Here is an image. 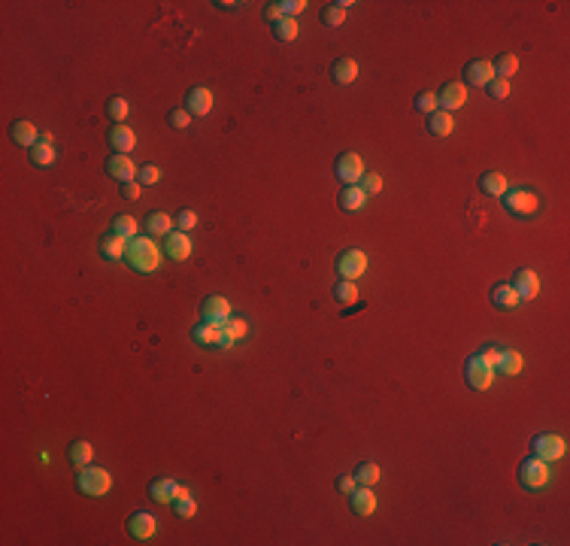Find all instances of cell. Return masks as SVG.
Returning <instances> with one entry per match:
<instances>
[{
    "label": "cell",
    "mask_w": 570,
    "mask_h": 546,
    "mask_svg": "<svg viewBox=\"0 0 570 546\" xmlns=\"http://www.w3.org/2000/svg\"><path fill=\"white\" fill-rule=\"evenodd\" d=\"M100 255H104L106 262H122V258L128 255V240L110 231L104 240H100Z\"/></svg>",
    "instance_id": "cell-22"
},
{
    "label": "cell",
    "mask_w": 570,
    "mask_h": 546,
    "mask_svg": "<svg viewBox=\"0 0 570 546\" xmlns=\"http://www.w3.org/2000/svg\"><path fill=\"white\" fill-rule=\"evenodd\" d=\"M140 191H142V186H140L137 179H133V182H124V186H122V195L128 198V200H137V198H140Z\"/></svg>",
    "instance_id": "cell-48"
},
{
    "label": "cell",
    "mask_w": 570,
    "mask_h": 546,
    "mask_svg": "<svg viewBox=\"0 0 570 546\" xmlns=\"http://www.w3.org/2000/svg\"><path fill=\"white\" fill-rule=\"evenodd\" d=\"M455 131V115L446 113V109H437V113L427 115V134L431 137H449Z\"/></svg>",
    "instance_id": "cell-23"
},
{
    "label": "cell",
    "mask_w": 570,
    "mask_h": 546,
    "mask_svg": "<svg viewBox=\"0 0 570 546\" xmlns=\"http://www.w3.org/2000/svg\"><path fill=\"white\" fill-rule=\"evenodd\" d=\"M267 19H270L273 24L282 19V13H279V3H270V6H267Z\"/></svg>",
    "instance_id": "cell-51"
},
{
    "label": "cell",
    "mask_w": 570,
    "mask_h": 546,
    "mask_svg": "<svg viewBox=\"0 0 570 546\" xmlns=\"http://www.w3.org/2000/svg\"><path fill=\"white\" fill-rule=\"evenodd\" d=\"M340 207L346 209V213H358V209L367 207V195L361 191V186H346L340 191Z\"/></svg>",
    "instance_id": "cell-28"
},
{
    "label": "cell",
    "mask_w": 570,
    "mask_h": 546,
    "mask_svg": "<svg viewBox=\"0 0 570 546\" xmlns=\"http://www.w3.org/2000/svg\"><path fill=\"white\" fill-rule=\"evenodd\" d=\"M106 140H110L115 155H128V152H133V146H137V134H133V128H128V125H113L110 134H106Z\"/></svg>",
    "instance_id": "cell-14"
},
{
    "label": "cell",
    "mask_w": 570,
    "mask_h": 546,
    "mask_svg": "<svg viewBox=\"0 0 570 546\" xmlns=\"http://www.w3.org/2000/svg\"><path fill=\"white\" fill-rule=\"evenodd\" d=\"M549 480H552L549 461L531 456L519 465V483H522L525 489H543V485H549Z\"/></svg>",
    "instance_id": "cell-3"
},
{
    "label": "cell",
    "mask_w": 570,
    "mask_h": 546,
    "mask_svg": "<svg viewBox=\"0 0 570 546\" xmlns=\"http://www.w3.org/2000/svg\"><path fill=\"white\" fill-rule=\"evenodd\" d=\"M343 22H346V10H340L337 3H328L322 10V24H328V28H340Z\"/></svg>",
    "instance_id": "cell-40"
},
{
    "label": "cell",
    "mask_w": 570,
    "mask_h": 546,
    "mask_svg": "<svg viewBox=\"0 0 570 546\" xmlns=\"http://www.w3.org/2000/svg\"><path fill=\"white\" fill-rule=\"evenodd\" d=\"M182 492V483H176L173 476H158V480L149 485V498L155 504H173Z\"/></svg>",
    "instance_id": "cell-15"
},
{
    "label": "cell",
    "mask_w": 570,
    "mask_h": 546,
    "mask_svg": "<svg viewBox=\"0 0 570 546\" xmlns=\"http://www.w3.org/2000/svg\"><path fill=\"white\" fill-rule=\"evenodd\" d=\"M522 364H525L522 352H516V349H500V358H498V371H504L507 376H516L519 371H522Z\"/></svg>",
    "instance_id": "cell-30"
},
{
    "label": "cell",
    "mask_w": 570,
    "mask_h": 546,
    "mask_svg": "<svg viewBox=\"0 0 570 546\" xmlns=\"http://www.w3.org/2000/svg\"><path fill=\"white\" fill-rule=\"evenodd\" d=\"M494 367L485 361L480 352H473L471 358H467V364H464V376H467V385H471L473 392H485V389H491V383H494Z\"/></svg>",
    "instance_id": "cell-4"
},
{
    "label": "cell",
    "mask_w": 570,
    "mask_h": 546,
    "mask_svg": "<svg viewBox=\"0 0 570 546\" xmlns=\"http://www.w3.org/2000/svg\"><path fill=\"white\" fill-rule=\"evenodd\" d=\"M76 489L82 495H88V498H104V495L113 489V474L106 467L86 465L79 470V476H76Z\"/></svg>",
    "instance_id": "cell-2"
},
{
    "label": "cell",
    "mask_w": 570,
    "mask_h": 546,
    "mask_svg": "<svg viewBox=\"0 0 570 546\" xmlns=\"http://www.w3.org/2000/svg\"><path fill=\"white\" fill-rule=\"evenodd\" d=\"M480 355H482L485 361H489V364L494 367V371H498V358H500V349H494V346H485V349L480 352Z\"/></svg>",
    "instance_id": "cell-49"
},
{
    "label": "cell",
    "mask_w": 570,
    "mask_h": 546,
    "mask_svg": "<svg viewBox=\"0 0 570 546\" xmlns=\"http://www.w3.org/2000/svg\"><path fill=\"white\" fill-rule=\"evenodd\" d=\"M380 476H382V470H380V465H373V461H364V465H358V470H355L358 485H376Z\"/></svg>",
    "instance_id": "cell-36"
},
{
    "label": "cell",
    "mask_w": 570,
    "mask_h": 546,
    "mask_svg": "<svg viewBox=\"0 0 570 546\" xmlns=\"http://www.w3.org/2000/svg\"><path fill=\"white\" fill-rule=\"evenodd\" d=\"M464 79L471 82V86L485 88V86H489V82L494 79V64L485 61V58H480V61H471V64L464 67Z\"/></svg>",
    "instance_id": "cell-20"
},
{
    "label": "cell",
    "mask_w": 570,
    "mask_h": 546,
    "mask_svg": "<svg viewBox=\"0 0 570 546\" xmlns=\"http://www.w3.org/2000/svg\"><path fill=\"white\" fill-rule=\"evenodd\" d=\"M504 207H507V213L525 218V216H534L540 209V198L528 188H513L504 195Z\"/></svg>",
    "instance_id": "cell-6"
},
{
    "label": "cell",
    "mask_w": 570,
    "mask_h": 546,
    "mask_svg": "<svg viewBox=\"0 0 570 546\" xmlns=\"http://www.w3.org/2000/svg\"><path fill=\"white\" fill-rule=\"evenodd\" d=\"M31 161L37 164V167H52V164H55V146H52V143H43V140H40L37 146L31 149Z\"/></svg>",
    "instance_id": "cell-35"
},
{
    "label": "cell",
    "mask_w": 570,
    "mask_h": 546,
    "mask_svg": "<svg viewBox=\"0 0 570 546\" xmlns=\"http://www.w3.org/2000/svg\"><path fill=\"white\" fill-rule=\"evenodd\" d=\"M249 334V322L246 319H228V325L222 328V337H219V349H234L237 343Z\"/></svg>",
    "instance_id": "cell-19"
},
{
    "label": "cell",
    "mask_w": 570,
    "mask_h": 546,
    "mask_svg": "<svg viewBox=\"0 0 570 546\" xmlns=\"http://www.w3.org/2000/svg\"><path fill=\"white\" fill-rule=\"evenodd\" d=\"M510 285L519 291V298H522V300H534L540 295V276L534 271H528V267H525V271H519Z\"/></svg>",
    "instance_id": "cell-18"
},
{
    "label": "cell",
    "mask_w": 570,
    "mask_h": 546,
    "mask_svg": "<svg viewBox=\"0 0 570 546\" xmlns=\"http://www.w3.org/2000/svg\"><path fill=\"white\" fill-rule=\"evenodd\" d=\"M67 456H70V461L76 467H86L95 461V447H91L88 440H76V443H70V452H67Z\"/></svg>",
    "instance_id": "cell-31"
},
{
    "label": "cell",
    "mask_w": 570,
    "mask_h": 546,
    "mask_svg": "<svg viewBox=\"0 0 570 546\" xmlns=\"http://www.w3.org/2000/svg\"><path fill=\"white\" fill-rule=\"evenodd\" d=\"M485 88H489L491 100H507L510 97V79H491Z\"/></svg>",
    "instance_id": "cell-44"
},
{
    "label": "cell",
    "mask_w": 570,
    "mask_h": 546,
    "mask_svg": "<svg viewBox=\"0 0 570 546\" xmlns=\"http://www.w3.org/2000/svg\"><path fill=\"white\" fill-rule=\"evenodd\" d=\"M128 113H131V104L124 97H113L110 104H106V115H110L115 125H122L124 119H128Z\"/></svg>",
    "instance_id": "cell-38"
},
{
    "label": "cell",
    "mask_w": 570,
    "mask_h": 546,
    "mask_svg": "<svg viewBox=\"0 0 570 546\" xmlns=\"http://www.w3.org/2000/svg\"><path fill=\"white\" fill-rule=\"evenodd\" d=\"M531 449H534V456L543 458V461H558V458H564V452H567V440L561 434H537L534 437V443H531Z\"/></svg>",
    "instance_id": "cell-7"
},
{
    "label": "cell",
    "mask_w": 570,
    "mask_h": 546,
    "mask_svg": "<svg viewBox=\"0 0 570 546\" xmlns=\"http://www.w3.org/2000/svg\"><path fill=\"white\" fill-rule=\"evenodd\" d=\"M186 109L191 113V119H204V115L213 113V91L206 86H195L186 97Z\"/></svg>",
    "instance_id": "cell-11"
},
{
    "label": "cell",
    "mask_w": 570,
    "mask_h": 546,
    "mask_svg": "<svg viewBox=\"0 0 570 546\" xmlns=\"http://www.w3.org/2000/svg\"><path fill=\"white\" fill-rule=\"evenodd\" d=\"M298 33H300V28H298L295 19H285V15H282V19L273 24V37L279 40V43H295Z\"/></svg>",
    "instance_id": "cell-33"
},
{
    "label": "cell",
    "mask_w": 570,
    "mask_h": 546,
    "mask_svg": "<svg viewBox=\"0 0 570 546\" xmlns=\"http://www.w3.org/2000/svg\"><path fill=\"white\" fill-rule=\"evenodd\" d=\"M191 337H195V343H200V346H219V337H222V328L215 325H206L200 322L195 331H191Z\"/></svg>",
    "instance_id": "cell-32"
},
{
    "label": "cell",
    "mask_w": 570,
    "mask_h": 546,
    "mask_svg": "<svg viewBox=\"0 0 570 546\" xmlns=\"http://www.w3.org/2000/svg\"><path fill=\"white\" fill-rule=\"evenodd\" d=\"M440 109H446V113H455V109H461L467 104V86L464 82H446V86L440 88Z\"/></svg>",
    "instance_id": "cell-13"
},
{
    "label": "cell",
    "mask_w": 570,
    "mask_h": 546,
    "mask_svg": "<svg viewBox=\"0 0 570 546\" xmlns=\"http://www.w3.org/2000/svg\"><path fill=\"white\" fill-rule=\"evenodd\" d=\"M113 234H119V237L124 240H137L140 237V225H137V218L128 216V213H122V216H115L113 218Z\"/></svg>",
    "instance_id": "cell-29"
},
{
    "label": "cell",
    "mask_w": 570,
    "mask_h": 546,
    "mask_svg": "<svg viewBox=\"0 0 570 546\" xmlns=\"http://www.w3.org/2000/svg\"><path fill=\"white\" fill-rule=\"evenodd\" d=\"M364 173H367V170H364V158H361V155L343 152V155L337 158V179H343L346 186H358Z\"/></svg>",
    "instance_id": "cell-9"
},
{
    "label": "cell",
    "mask_w": 570,
    "mask_h": 546,
    "mask_svg": "<svg viewBox=\"0 0 570 546\" xmlns=\"http://www.w3.org/2000/svg\"><path fill=\"white\" fill-rule=\"evenodd\" d=\"M331 79L340 82V86H352L358 79V61L355 58H337L331 64Z\"/></svg>",
    "instance_id": "cell-21"
},
{
    "label": "cell",
    "mask_w": 570,
    "mask_h": 546,
    "mask_svg": "<svg viewBox=\"0 0 570 546\" xmlns=\"http://www.w3.org/2000/svg\"><path fill=\"white\" fill-rule=\"evenodd\" d=\"M161 258L164 252L161 246L155 243V237H137L128 243V255H124V262H128L137 273H155L158 267H161Z\"/></svg>",
    "instance_id": "cell-1"
},
{
    "label": "cell",
    "mask_w": 570,
    "mask_h": 546,
    "mask_svg": "<svg viewBox=\"0 0 570 546\" xmlns=\"http://www.w3.org/2000/svg\"><path fill=\"white\" fill-rule=\"evenodd\" d=\"M416 109H418V113H425V115L437 113V109H440L437 91H422V95H418V97H416Z\"/></svg>",
    "instance_id": "cell-39"
},
{
    "label": "cell",
    "mask_w": 570,
    "mask_h": 546,
    "mask_svg": "<svg viewBox=\"0 0 570 546\" xmlns=\"http://www.w3.org/2000/svg\"><path fill=\"white\" fill-rule=\"evenodd\" d=\"M334 298H337L340 304H355L358 300V285L349 282V280H340L337 285H334Z\"/></svg>",
    "instance_id": "cell-37"
},
{
    "label": "cell",
    "mask_w": 570,
    "mask_h": 546,
    "mask_svg": "<svg viewBox=\"0 0 570 546\" xmlns=\"http://www.w3.org/2000/svg\"><path fill=\"white\" fill-rule=\"evenodd\" d=\"M358 186H361V191H364L367 198H370V195H380V191H382V176H380V173H364Z\"/></svg>",
    "instance_id": "cell-42"
},
{
    "label": "cell",
    "mask_w": 570,
    "mask_h": 546,
    "mask_svg": "<svg viewBox=\"0 0 570 546\" xmlns=\"http://www.w3.org/2000/svg\"><path fill=\"white\" fill-rule=\"evenodd\" d=\"M307 10V0H282L279 3V13L285 15V19H295L298 13Z\"/></svg>",
    "instance_id": "cell-46"
},
{
    "label": "cell",
    "mask_w": 570,
    "mask_h": 546,
    "mask_svg": "<svg viewBox=\"0 0 570 546\" xmlns=\"http://www.w3.org/2000/svg\"><path fill=\"white\" fill-rule=\"evenodd\" d=\"M480 188L485 191V195H491V198H504L507 191H510V182H507V176H504V173L491 170V173L480 176Z\"/></svg>",
    "instance_id": "cell-26"
},
{
    "label": "cell",
    "mask_w": 570,
    "mask_h": 546,
    "mask_svg": "<svg viewBox=\"0 0 570 546\" xmlns=\"http://www.w3.org/2000/svg\"><path fill=\"white\" fill-rule=\"evenodd\" d=\"M191 252H195V243L186 231H173L170 237H164V255L170 262H188Z\"/></svg>",
    "instance_id": "cell-10"
},
{
    "label": "cell",
    "mask_w": 570,
    "mask_h": 546,
    "mask_svg": "<svg viewBox=\"0 0 570 546\" xmlns=\"http://www.w3.org/2000/svg\"><path fill=\"white\" fill-rule=\"evenodd\" d=\"M176 228H179V231H191V228H197V213H195V209H182V213L179 216H176Z\"/></svg>",
    "instance_id": "cell-45"
},
{
    "label": "cell",
    "mask_w": 570,
    "mask_h": 546,
    "mask_svg": "<svg viewBox=\"0 0 570 546\" xmlns=\"http://www.w3.org/2000/svg\"><path fill=\"white\" fill-rule=\"evenodd\" d=\"M491 304L498 310H516L519 304H522V298H519V291L510 282H498L491 289Z\"/></svg>",
    "instance_id": "cell-24"
},
{
    "label": "cell",
    "mask_w": 570,
    "mask_h": 546,
    "mask_svg": "<svg viewBox=\"0 0 570 546\" xmlns=\"http://www.w3.org/2000/svg\"><path fill=\"white\" fill-rule=\"evenodd\" d=\"M146 228H149V237H170L176 228V218H170L167 213H152L146 218Z\"/></svg>",
    "instance_id": "cell-27"
},
{
    "label": "cell",
    "mask_w": 570,
    "mask_h": 546,
    "mask_svg": "<svg viewBox=\"0 0 570 546\" xmlns=\"http://www.w3.org/2000/svg\"><path fill=\"white\" fill-rule=\"evenodd\" d=\"M106 173L113 176L115 182H133L137 179V164H133L131 155H113L110 161H106Z\"/></svg>",
    "instance_id": "cell-16"
},
{
    "label": "cell",
    "mask_w": 570,
    "mask_h": 546,
    "mask_svg": "<svg viewBox=\"0 0 570 546\" xmlns=\"http://www.w3.org/2000/svg\"><path fill=\"white\" fill-rule=\"evenodd\" d=\"M170 125H173L176 131H186L188 125H191V113H188L186 106H182V109H173V113H170Z\"/></svg>",
    "instance_id": "cell-47"
},
{
    "label": "cell",
    "mask_w": 570,
    "mask_h": 546,
    "mask_svg": "<svg viewBox=\"0 0 570 546\" xmlns=\"http://www.w3.org/2000/svg\"><path fill=\"white\" fill-rule=\"evenodd\" d=\"M173 507H176V516H179V519L197 516V501L191 498V495H186V498H176V501H173Z\"/></svg>",
    "instance_id": "cell-41"
},
{
    "label": "cell",
    "mask_w": 570,
    "mask_h": 546,
    "mask_svg": "<svg viewBox=\"0 0 570 546\" xmlns=\"http://www.w3.org/2000/svg\"><path fill=\"white\" fill-rule=\"evenodd\" d=\"M13 143H19V146H24V149H33L40 143V128L33 122H15L13 125Z\"/></svg>",
    "instance_id": "cell-25"
},
{
    "label": "cell",
    "mask_w": 570,
    "mask_h": 546,
    "mask_svg": "<svg viewBox=\"0 0 570 546\" xmlns=\"http://www.w3.org/2000/svg\"><path fill=\"white\" fill-rule=\"evenodd\" d=\"M200 316H204L206 325H215V328H225L231 319V300L222 298V295H209L204 304H200Z\"/></svg>",
    "instance_id": "cell-8"
},
{
    "label": "cell",
    "mask_w": 570,
    "mask_h": 546,
    "mask_svg": "<svg viewBox=\"0 0 570 546\" xmlns=\"http://www.w3.org/2000/svg\"><path fill=\"white\" fill-rule=\"evenodd\" d=\"M367 252L361 249H346L343 255L337 258V273H340V280H349V282H355V280H361V276L367 273Z\"/></svg>",
    "instance_id": "cell-5"
},
{
    "label": "cell",
    "mask_w": 570,
    "mask_h": 546,
    "mask_svg": "<svg viewBox=\"0 0 570 546\" xmlns=\"http://www.w3.org/2000/svg\"><path fill=\"white\" fill-rule=\"evenodd\" d=\"M491 64H494V79H510V77H516L519 73V58L510 55V52H504L498 61H491Z\"/></svg>",
    "instance_id": "cell-34"
},
{
    "label": "cell",
    "mask_w": 570,
    "mask_h": 546,
    "mask_svg": "<svg viewBox=\"0 0 570 546\" xmlns=\"http://www.w3.org/2000/svg\"><path fill=\"white\" fill-rule=\"evenodd\" d=\"M349 504L358 516H373V510H376L373 485H355V492H349Z\"/></svg>",
    "instance_id": "cell-17"
},
{
    "label": "cell",
    "mask_w": 570,
    "mask_h": 546,
    "mask_svg": "<svg viewBox=\"0 0 570 546\" xmlns=\"http://www.w3.org/2000/svg\"><path fill=\"white\" fill-rule=\"evenodd\" d=\"M128 531L133 540H152L155 531H158V519L152 513H146V510H137L131 519H128Z\"/></svg>",
    "instance_id": "cell-12"
},
{
    "label": "cell",
    "mask_w": 570,
    "mask_h": 546,
    "mask_svg": "<svg viewBox=\"0 0 570 546\" xmlns=\"http://www.w3.org/2000/svg\"><path fill=\"white\" fill-rule=\"evenodd\" d=\"M158 179H161V170H158L155 164H142V167H140V173H137V182H140L142 188H146V186H155Z\"/></svg>",
    "instance_id": "cell-43"
},
{
    "label": "cell",
    "mask_w": 570,
    "mask_h": 546,
    "mask_svg": "<svg viewBox=\"0 0 570 546\" xmlns=\"http://www.w3.org/2000/svg\"><path fill=\"white\" fill-rule=\"evenodd\" d=\"M355 485H358V483H355V476H349V474H343L340 480H337V489H340V492H346V495H349V492H355Z\"/></svg>",
    "instance_id": "cell-50"
}]
</instances>
